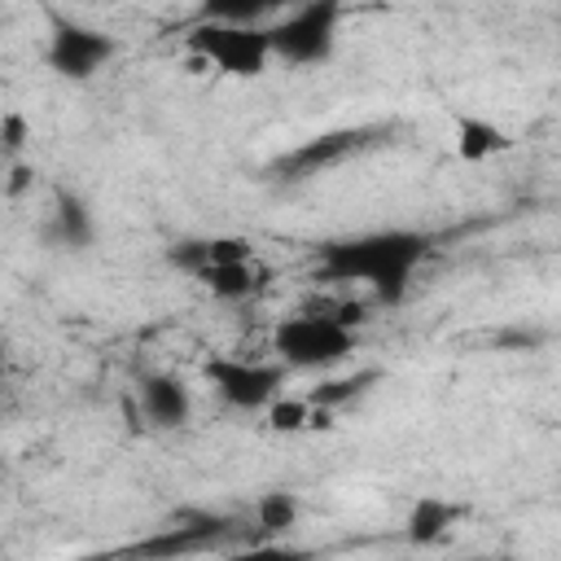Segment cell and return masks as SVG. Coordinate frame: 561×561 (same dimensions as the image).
<instances>
[{
  "label": "cell",
  "mask_w": 561,
  "mask_h": 561,
  "mask_svg": "<svg viewBox=\"0 0 561 561\" xmlns=\"http://www.w3.org/2000/svg\"><path fill=\"white\" fill-rule=\"evenodd\" d=\"M430 259V237L416 228H377V232H355L324 241L316 250V272L320 280L333 285H368L381 302H403L412 272Z\"/></svg>",
  "instance_id": "1"
},
{
  "label": "cell",
  "mask_w": 561,
  "mask_h": 561,
  "mask_svg": "<svg viewBox=\"0 0 561 561\" xmlns=\"http://www.w3.org/2000/svg\"><path fill=\"white\" fill-rule=\"evenodd\" d=\"M184 48L197 66H215L228 79H259L272 61V35L259 22H224L206 18L184 35Z\"/></svg>",
  "instance_id": "2"
},
{
  "label": "cell",
  "mask_w": 561,
  "mask_h": 561,
  "mask_svg": "<svg viewBox=\"0 0 561 561\" xmlns=\"http://www.w3.org/2000/svg\"><path fill=\"white\" fill-rule=\"evenodd\" d=\"M359 346V333L346 329L337 316L329 311H294L272 329V351L285 368H333L342 359H351Z\"/></svg>",
  "instance_id": "3"
},
{
  "label": "cell",
  "mask_w": 561,
  "mask_h": 561,
  "mask_svg": "<svg viewBox=\"0 0 561 561\" xmlns=\"http://www.w3.org/2000/svg\"><path fill=\"white\" fill-rule=\"evenodd\" d=\"M337 22H342V4H333V0H311V4H298V9L280 13L276 22H267L272 57L285 61V66L329 61L333 48H337Z\"/></svg>",
  "instance_id": "4"
},
{
  "label": "cell",
  "mask_w": 561,
  "mask_h": 561,
  "mask_svg": "<svg viewBox=\"0 0 561 561\" xmlns=\"http://www.w3.org/2000/svg\"><path fill=\"white\" fill-rule=\"evenodd\" d=\"M202 373L210 390L237 412H259V408L267 412L280 399V386L289 381V368L280 359H241V355H210Z\"/></svg>",
  "instance_id": "5"
},
{
  "label": "cell",
  "mask_w": 561,
  "mask_h": 561,
  "mask_svg": "<svg viewBox=\"0 0 561 561\" xmlns=\"http://www.w3.org/2000/svg\"><path fill=\"white\" fill-rule=\"evenodd\" d=\"M114 57H118V39L105 35L101 26H88V22H75V18H53L48 48H44V61H48L53 75H61L70 83H88Z\"/></svg>",
  "instance_id": "6"
},
{
  "label": "cell",
  "mask_w": 561,
  "mask_h": 561,
  "mask_svg": "<svg viewBox=\"0 0 561 561\" xmlns=\"http://www.w3.org/2000/svg\"><path fill=\"white\" fill-rule=\"evenodd\" d=\"M381 136H386V127H333V131H320V136L302 140V145L289 149L285 158H276L272 171H276V180H285V184H302V180H311V175H320V171H329V167H342L346 158H355V153L381 145Z\"/></svg>",
  "instance_id": "7"
},
{
  "label": "cell",
  "mask_w": 561,
  "mask_h": 561,
  "mask_svg": "<svg viewBox=\"0 0 561 561\" xmlns=\"http://www.w3.org/2000/svg\"><path fill=\"white\" fill-rule=\"evenodd\" d=\"M224 535H228V522L202 513V517H188V522H180V526L153 530L149 539H140L136 548H127L123 557H127V561H180V557H188V552H202V548L219 543Z\"/></svg>",
  "instance_id": "8"
},
{
  "label": "cell",
  "mask_w": 561,
  "mask_h": 561,
  "mask_svg": "<svg viewBox=\"0 0 561 561\" xmlns=\"http://www.w3.org/2000/svg\"><path fill=\"white\" fill-rule=\"evenodd\" d=\"M245 259H259L254 254V241L250 237H184L167 250V263L184 276H202L210 267H224V263H245Z\"/></svg>",
  "instance_id": "9"
},
{
  "label": "cell",
  "mask_w": 561,
  "mask_h": 561,
  "mask_svg": "<svg viewBox=\"0 0 561 561\" xmlns=\"http://www.w3.org/2000/svg\"><path fill=\"white\" fill-rule=\"evenodd\" d=\"M136 394H140V412L153 430H180L193 416V394L171 373H145L136 381Z\"/></svg>",
  "instance_id": "10"
},
{
  "label": "cell",
  "mask_w": 561,
  "mask_h": 561,
  "mask_svg": "<svg viewBox=\"0 0 561 561\" xmlns=\"http://www.w3.org/2000/svg\"><path fill=\"white\" fill-rule=\"evenodd\" d=\"M44 241L53 250H70V254H83L92 241H96V219L88 210V202L79 193H57L53 197V210H48V224H44Z\"/></svg>",
  "instance_id": "11"
},
{
  "label": "cell",
  "mask_w": 561,
  "mask_h": 561,
  "mask_svg": "<svg viewBox=\"0 0 561 561\" xmlns=\"http://www.w3.org/2000/svg\"><path fill=\"white\" fill-rule=\"evenodd\" d=\"M451 145H456V158L460 162H491L500 153L513 149V136L482 118V114H456V127H451Z\"/></svg>",
  "instance_id": "12"
},
{
  "label": "cell",
  "mask_w": 561,
  "mask_h": 561,
  "mask_svg": "<svg viewBox=\"0 0 561 561\" xmlns=\"http://www.w3.org/2000/svg\"><path fill=\"white\" fill-rule=\"evenodd\" d=\"M197 280H202V285L210 289V298H219V302H245V298H254V294H263V289H267L272 267H267V263H259V259H245V263L210 267V272H202Z\"/></svg>",
  "instance_id": "13"
},
{
  "label": "cell",
  "mask_w": 561,
  "mask_h": 561,
  "mask_svg": "<svg viewBox=\"0 0 561 561\" xmlns=\"http://www.w3.org/2000/svg\"><path fill=\"white\" fill-rule=\"evenodd\" d=\"M460 504H451V500H438V495H421L412 508H408V517H403V535H408V543H416V548H425V543H438L456 522H460Z\"/></svg>",
  "instance_id": "14"
},
{
  "label": "cell",
  "mask_w": 561,
  "mask_h": 561,
  "mask_svg": "<svg viewBox=\"0 0 561 561\" xmlns=\"http://www.w3.org/2000/svg\"><path fill=\"white\" fill-rule=\"evenodd\" d=\"M267 425L276 434H298V430H333V412L329 408H316L307 394L289 399L280 394L272 408H267Z\"/></svg>",
  "instance_id": "15"
},
{
  "label": "cell",
  "mask_w": 561,
  "mask_h": 561,
  "mask_svg": "<svg viewBox=\"0 0 561 561\" xmlns=\"http://www.w3.org/2000/svg\"><path fill=\"white\" fill-rule=\"evenodd\" d=\"M373 381H381V373H377V368H359V373H351V377H329V381L311 386V390H307V399H311L316 408L337 412L342 403H355L364 390H373Z\"/></svg>",
  "instance_id": "16"
},
{
  "label": "cell",
  "mask_w": 561,
  "mask_h": 561,
  "mask_svg": "<svg viewBox=\"0 0 561 561\" xmlns=\"http://www.w3.org/2000/svg\"><path fill=\"white\" fill-rule=\"evenodd\" d=\"M298 513H302V504H298L294 491H263L259 504H254V522L267 535H285L289 526H298Z\"/></svg>",
  "instance_id": "17"
},
{
  "label": "cell",
  "mask_w": 561,
  "mask_h": 561,
  "mask_svg": "<svg viewBox=\"0 0 561 561\" xmlns=\"http://www.w3.org/2000/svg\"><path fill=\"white\" fill-rule=\"evenodd\" d=\"M26 140H31V118L22 110H4L0 114V153H4V162H22Z\"/></svg>",
  "instance_id": "18"
},
{
  "label": "cell",
  "mask_w": 561,
  "mask_h": 561,
  "mask_svg": "<svg viewBox=\"0 0 561 561\" xmlns=\"http://www.w3.org/2000/svg\"><path fill=\"white\" fill-rule=\"evenodd\" d=\"M224 561H316L311 548H298V543H250Z\"/></svg>",
  "instance_id": "19"
},
{
  "label": "cell",
  "mask_w": 561,
  "mask_h": 561,
  "mask_svg": "<svg viewBox=\"0 0 561 561\" xmlns=\"http://www.w3.org/2000/svg\"><path fill=\"white\" fill-rule=\"evenodd\" d=\"M31 184H35V171H31L26 162H9V180H4V193H9V197H22Z\"/></svg>",
  "instance_id": "20"
},
{
  "label": "cell",
  "mask_w": 561,
  "mask_h": 561,
  "mask_svg": "<svg viewBox=\"0 0 561 561\" xmlns=\"http://www.w3.org/2000/svg\"><path fill=\"white\" fill-rule=\"evenodd\" d=\"M460 561H517V557H460Z\"/></svg>",
  "instance_id": "21"
}]
</instances>
